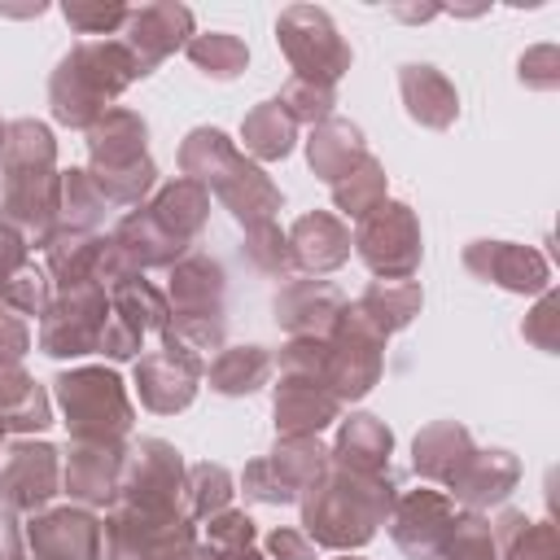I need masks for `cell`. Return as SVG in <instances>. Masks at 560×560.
Returning a JSON list of instances; mask_svg holds the SVG:
<instances>
[{
    "label": "cell",
    "mask_w": 560,
    "mask_h": 560,
    "mask_svg": "<svg viewBox=\"0 0 560 560\" xmlns=\"http://www.w3.org/2000/svg\"><path fill=\"white\" fill-rule=\"evenodd\" d=\"M201 372H206V359L197 350H188L179 341H162V350H149L136 363L140 402L149 411H179L192 402Z\"/></svg>",
    "instance_id": "4fadbf2b"
},
{
    "label": "cell",
    "mask_w": 560,
    "mask_h": 560,
    "mask_svg": "<svg viewBox=\"0 0 560 560\" xmlns=\"http://www.w3.org/2000/svg\"><path fill=\"white\" fill-rule=\"evenodd\" d=\"M26 262H31V258H26V236L0 219V284H4L13 271H22Z\"/></svg>",
    "instance_id": "60d3db41"
},
{
    "label": "cell",
    "mask_w": 560,
    "mask_h": 560,
    "mask_svg": "<svg viewBox=\"0 0 560 560\" xmlns=\"http://www.w3.org/2000/svg\"><path fill=\"white\" fill-rule=\"evenodd\" d=\"M149 127L131 109H109L101 122L88 127V158L92 179L109 197V206H136L153 188V162H149Z\"/></svg>",
    "instance_id": "8992f818"
},
{
    "label": "cell",
    "mask_w": 560,
    "mask_h": 560,
    "mask_svg": "<svg viewBox=\"0 0 560 560\" xmlns=\"http://www.w3.org/2000/svg\"><path fill=\"white\" fill-rule=\"evenodd\" d=\"M332 197H337V210L346 214V219H368L381 201H385V171H381V162L368 153L346 179H337L332 184Z\"/></svg>",
    "instance_id": "836d02e7"
},
{
    "label": "cell",
    "mask_w": 560,
    "mask_h": 560,
    "mask_svg": "<svg viewBox=\"0 0 560 560\" xmlns=\"http://www.w3.org/2000/svg\"><path fill=\"white\" fill-rule=\"evenodd\" d=\"M61 214V228H74V232H96V223H105V214L114 210L109 197L96 188V179L88 171H66L61 175V201H57Z\"/></svg>",
    "instance_id": "4dcf8cb0"
},
{
    "label": "cell",
    "mask_w": 560,
    "mask_h": 560,
    "mask_svg": "<svg viewBox=\"0 0 560 560\" xmlns=\"http://www.w3.org/2000/svg\"><path fill=\"white\" fill-rule=\"evenodd\" d=\"M464 267L499 289L512 293H547V262L542 254L512 245V241H472L464 249Z\"/></svg>",
    "instance_id": "ac0fdd59"
},
{
    "label": "cell",
    "mask_w": 560,
    "mask_h": 560,
    "mask_svg": "<svg viewBox=\"0 0 560 560\" xmlns=\"http://www.w3.org/2000/svg\"><path fill=\"white\" fill-rule=\"evenodd\" d=\"M136 79H144V70L122 39H83L52 70L48 101L57 122L92 127L114 109V96Z\"/></svg>",
    "instance_id": "3957f363"
},
{
    "label": "cell",
    "mask_w": 560,
    "mask_h": 560,
    "mask_svg": "<svg viewBox=\"0 0 560 560\" xmlns=\"http://www.w3.org/2000/svg\"><path fill=\"white\" fill-rule=\"evenodd\" d=\"M241 136H245V149H249L254 158L276 162V158H284V153L293 149L298 122H293V118H289V114H284L276 101H262V105H254V109L245 114Z\"/></svg>",
    "instance_id": "f546056e"
},
{
    "label": "cell",
    "mask_w": 560,
    "mask_h": 560,
    "mask_svg": "<svg viewBox=\"0 0 560 560\" xmlns=\"http://www.w3.org/2000/svg\"><path fill=\"white\" fill-rule=\"evenodd\" d=\"M52 385H57V398H61V411H66L74 442L122 446V438L131 433V402H127V389L114 372L74 368V372H61Z\"/></svg>",
    "instance_id": "52a82bcc"
},
{
    "label": "cell",
    "mask_w": 560,
    "mask_h": 560,
    "mask_svg": "<svg viewBox=\"0 0 560 560\" xmlns=\"http://www.w3.org/2000/svg\"><path fill=\"white\" fill-rule=\"evenodd\" d=\"M354 249H359V258L376 276H385V280H411V271L420 267V223H416L411 206L381 201L368 219H359Z\"/></svg>",
    "instance_id": "30bf717a"
},
{
    "label": "cell",
    "mask_w": 560,
    "mask_h": 560,
    "mask_svg": "<svg viewBox=\"0 0 560 560\" xmlns=\"http://www.w3.org/2000/svg\"><path fill=\"white\" fill-rule=\"evenodd\" d=\"M26 542L35 560H101L105 525L83 508L44 512L26 525Z\"/></svg>",
    "instance_id": "9a60e30c"
},
{
    "label": "cell",
    "mask_w": 560,
    "mask_h": 560,
    "mask_svg": "<svg viewBox=\"0 0 560 560\" xmlns=\"http://www.w3.org/2000/svg\"><path fill=\"white\" fill-rule=\"evenodd\" d=\"M341 560H359V556H341Z\"/></svg>",
    "instance_id": "bcb514c9"
},
{
    "label": "cell",
    "mask_w": 560,
    "mask_h": 560,
    "mask_svg": "<svg viewBox=\"0 0 560 560\" xmlns=\"http://www.w3.org/2000/svg\"><path fill=\"white\" fill-rule=\"evenodd\" d=\"M241 254L249 258V267H254L258 276H289V262H293L289 236H284L276 223L245 228V249H241Z\"/></svg>",
    "instance_id": "8d00e7d4"
},
{
    "label": "cell",
    "mask_w": 560,
    "mask_h": 560,
    "mask_svg": "<svg viewBox=\"0 0 560 560\" xmlns=\"http://www.w3.org/2000/svg\"><path fill=\"white\" fill-rule=\"evenodd\" d=\"M206 376H210V389L214 394L241 398V394H254L271 376V354L262 346H228V350L214 354V363L206 368Z\"/></svg>",
    "instance_id": "f1b7e54d"
},
{
    "label": "cell",
    "mask_w": 560,
    "mask_h": 560,
    "mask_svg": "<svg viewBox=\"0 0 560 560\" xmlns=\"http://www.w3.org/2000/svg\"><path fill=\"white\" fill-rule=\"evenodd\" d=\"M57 201H61V175H57V144L44 122L18 118L4 131L0 149V210L4 223L18 228L26 241L44 245L57 232Z\"/></svg>",
    "instance_id": "6da1fadb"
},
{
    "label": "cell",
    "mask_w": 560,
    "mask_h": 560,
    "mask_svg": "<svg viewBox=\"0 0 560 560\" xmlns=\"http://www.w3.org/2000/svg\"><path fill=\"white\" fill-rule=\"evenodd\" d=\"M389 429L376 420V416H350L337 433V446H332V464H346V468H359V472H385L389 468Z\"/></svg>",
    "instance_id": "4316f807"
},
{
    "label": "cell",
    "mask_w": 560,
    "mask_h": 560,
    "mask_svg": "<svg viewBox=\"0 0 560 560\" xmlns=\"http://www.w3.org/2000/svg\"><path fill=\"white\" fill-rule=\"evenodd\" d=\"M48 424V398L44 389L18 368L0 359V438L4 433H31Z\"/></svg>",
    "instance_id": "484cf974"
},
{
    "label": "cell",
    "mask_w": 560,
    "mask_h": 560,
    "mask_svg": "<svg viewBox=\"0 0 560 560\" xmlns=\"http://www.w3.org/2000/svg\"><path fill=\"white\" fill-rule=\"evenodd\" d=\"M276 105H280L293 122H311V127H319L324 118H332L337 92H332V88H324V83H311V79H298V74H293V79L280 88Z\"/></svg>",
    "instance_id": "d590c367"
},
{
    "label": "cell",
    "mask_w": 560,
    "mask_h": 560,
    "mask_svg": "<svg viewBox=\"0 0 560 560\" xmlns=\"http://www.w3.org/2000/svg\"><path fill=\"white\" fill-rule=\"evenodd\" d=\"M188 35H192V13L184 4H144V9H131L127 13V31L118 39L131 48V57L149 74L179 44H188Z\"/></svg>",
    "instance_id": "e0dca14e"
},
{
    "label": "cell",
    "mask_w": 560,
    "mask_h": 560,
    "mask_svg": "<svg viewBox=\"0 0 560 560\" xmlns=\"http://www.w3.org/2000/svg\"><path fill=\"white\" fill-rule=\"evenodd\" d=\"M289 254L306 271H332V267H341L350 258V228L328 210L302 214L289 228Z\"/></svg>",
    "instance_id": "7402d4cb"
},
{
    "label": "cell",
    "mask_w": 560,
    "mask_h": 560,
    "mask_svg": "<svg viewBox=\"0 0 560 560\" xmlns=\"http://www.w3.org/2000/svg\"><path fill=\"white\" fill-rule=\"evenodd\" d=\"M105 324H109V289L101 284L61 289V298L39 319V346L44 354H57V359L101 354Z\"/></svg>",
    "instance_id": "9c48e42d"
},
{
    "label": "cell",
    "mask_w": 560,
    "mask_h": 560,
    "mask_svg": "<svg viewBox=\"0 0 560 560\" xmlns=\"http://www.w3.org/2000/svg\"><path fill=\"white\" fill-rule=\"evenodd\" d=\"M324 464H328V451L315 438H284L271 455H262L245 468L241 486L258 503H293L315 486Z\"/></svg>",
    "instance_id": "8fae6325"
},
{
    "label": "cell",
    "mask_w": 560,
    "mask_h": 560,
    "mask_svg": "<svg viewBox=\"0 0 560 560\" xmlns=\"http://www.w3.org/2000/svg\"><path fill=\"white\" fill-rule=\"evenodd\" d=\"M66 22L79 31V35H114L118 26H127V13L122 4H83V0H70L66 9Z\"/></svg>",
    "instance_id": "f35d334b"
},
{
    "label": "cell",
    "mask_w": 560,
    "mask_h": 560,
    "mask_svg": "<svg viewBox=\"0 0 560 560\" xmlns=\"http://www.w3.org/2000/svg\"><path fill=\"white\" fill-rule=\"evenodd\" d=\"M350 306H354V315L363 324H372L381 337H389V332H398V328H407L416 319L420 284L416 280H372L359 293V302H350Z\"/></svg>",
    "instance_id": "d4e9b609"
},
{
    "label": "cell",
    "mask_w": 560,
    "mask_h": 560,
    "mask_svg": "<svg viewBox=\"0 0 560 560\" xmlns=\"http://www.w3.org/2000/svg\"><path fill=\"white\" fill-rule=\"evenodd\" d=\"M398 92H402V105L407 114L420 122V127H451L455 114H459V96L451 88V79L433 66H402L398 70Z\"/></svg>",
    "instance_id": "603a6c76"
},
{
    "label": "cell",
    "mask_w": 560,
    "mask_h": 560,
    "mask_svg": "<svg viewBox=\"0 0 560 560\" xmlns=\"http://www.w3.org/2000/svg\"><path fill=\"white\" fill-rule=\"evenodd\" d=\"M385 525L411 560H438L451 547V534L459 525V508L442 490H411V494L394 499V512Z\"/></svg>",
    "instance_id": "7c38bea8"
},
{
    "label": "cell",
    "mask_w": 560,
    "mask_h": 560,
    "mask_svg": "<svg viewBox=\"0 0 560 560\" xmlns=\"http://www.w3.org/2000/svg\"><path fill=\"white\" fill-rule=\"evenodd\" d=\"M18 529H13V512L0 508V560H18Z\"/></svg>",
    "instance_id": "ee69618b"
},
{
    "label": "cell",
    "mask_w": 560,
    "mask_h": 560,
    "mask_svg": "<svg viewBox=\"0 0 560 560\" xmlns=\"http://www.w3.org/2000/svg\"><path fill=\"white\" fill-rule=\"evenodd\" d=\"M276 39H280L284 57L293 61L298 79L337 88V79L350 70V48H346V39L337 35V26L324 9H311V4L284 9L280 22H276Z\"/></svg>",
    "instance_id": "ba28073f"
},
{
    "label": "cell",
    "mask_w": 560,
    "mask_h": 560,
    "mask_svg": "<svg viewBox=\"0 0 560 560\" xmlns=\"http://www.w3.org/2000/svg\"><path fill=\"white\" fill-rule=\"evenodd\" d=\"M4 131H9V122H0V149H4Z\"/></svg>",
    "instance_id": "f6af8a7d"
},
{
    "label": "cell",
    "mask_w": 560,
    "mask_h": 560,
    "mask_svg": "<svg viewBox=\"0 0 560 560\" xmlns=\"http://www.w3.org/2000/svg\"><path fill=\"white\" fill-rule=\"evenodd\" d=\"M57 481H61L57 451L48 442H18L0 464V508L35 512L57 494Z\"/></svg>",
    "instance_id": "5bb4252c"
},
{
    "label": "cell",
    "mask_w": 560,
    "mask_h": 560,
    "mask_svg": "<svg viewBox=\"0 0 560 560\" xmlns=\"http://www.w3.org/2000/svg\"><path fill=\"white\" fill-rule=\"evenodd\" d=\"M394 477L385 472H359L346 464H324V472L315 477V486L306 490L302 503V525L319 547H363L376 525L389 521L394 512Z\"/></svg>",
    "instance_id": "7a4b0ae2"
},
{
    "label": "cell",
    "mask_w": 560,
    "mask_h": 560,
    "mask_svg": "<svg viewBox=\"0 0 560 560\" xmlns=\"http://www.w3.org/2000/svg\"><path fill=\"white\" fill-rule=\"evenodd\" d=\"M188 61L210 79H236L249 61V48L228 31H206L188 39Z\"/></svg>",
    "instance_id": "e575fe53"
},
{
    "label": "cell",
    "mask_w": 560,
    "mask_h": 560,
    "mask_svg": "<svg viewBox=\"0 0 560 560\" xmlns=\"http://www.w3.org/2000/svg\"><path fill=\"white\" fill-rule=\"evenodd\" d=\"M267 551H271V560H315V547L298 529H276L267 538Z\"/></svg>",
    "instance_id": "b9f144b4"
},
{
    "label": "cell",
    "mask_w": 560,
    "mask_h": 560,
    "mask_svg": "<svg viewBox=\"0 0 560 560\" xmlns=\"http://www.w3.org/2000/svg\"><path fill=\"white\" fill-rule=\"evenodd\" d=\"M551 328H556V302H551V293H547V298L538 302V311L525 319V337H529L534 346L551 350V346H556V332H551Z\"/></svg>",
    "instance_id": "7bdbcfd3"
},
{
    "label": "cell",
    "mask_w": 560,
    "mask_h": 560,
    "mask_svg": "<svg viewBox=\"0 0 560 560\" xmlns=\"http://www.w3.org/2000/svg\"><path fill=\"white\" fill-rule=\"evenodd\" d=\"M122 446H105V442H74L70 446V459H66V494L88 503V508H101V503H114L118 494V477H122Z\"/></svg>",
    "instance_id": "d6986e66"
},
{
    "label": "cell",
    "mask_w": 560,
    "mask_h": 560,
    "mask_svg": "<svg viewBox=\"0 0 560 560\" xmlns=\"http://www.w3.org/2000/svg\"><path fill=\"white\" fill-rule=\"evenodd\" d=\"M306 158H311V171L324 179V184H337L346 179L363 158H368V144H363V131L346 118H324L319 127H311V140H306Z\"/></svg>",
    "instance_id": "cb8c5ba5"
},
{
    "label": "cell",
    "mask_w": 560,
    "mask_h": 560,
    "mask_svg": "<svg viewBox=\"0 0 560 560\" xmlns=\"http://www.w3.org/2000/svg\"><path fill=\"white\" fill-rule=\"evenodd\" d=\"M556 61H560L556 44H538V48H529V52L521 57V83H529V88H556V83H560Z\"/></svg>",
    "instance_id": "ab89813d"
},
{
    "label": "cell",
    "mask_w": 560,
    "mask_h": 560,
    "mask_svg": "<svg viewBox=\"0 0 560 560\" xmlns=\"http://www.w3.org/2000/svg\"><path fill=\"white\" fill-rule=\"evenodd\" d=\"M472 442H468V429H459L455 420H442V424H429L420 438H416V472L424 481H451L455 468L468 459Z\"/></svg>",
    "instance_id": "83f0119b"
},
{
    "label": "cell",
    "mask_w": 560,
    "mask_h": 560,
    "mask_svg": "<svg viewBox=\"0 0 560 560\" xmlns=\"http://www.w3.org/2000/svg\"><path fill=\"white\" fill-rule=\"evenodd\" d=\"M0 293H4V306H13L18 315H44V311L52 306L48 271L35 267V262H26L22 271H13V276L0 284Z\"/></svg>",
    "instance_id": "74e56055"
},
{
    "label": "cell",
    "mask_w": 560,
    "mask_h": 560,
    "mask_svg": "<svg viewBox=\"0 0 560 560\" xmlns=\"http://www.w3.org/2000/svg\"><path fill=\"white\" fill-rule=\"evenodd\" d=\"M494 542L503 560H556V529L547 521H525L508 512L494 525Z\"/></svg>",
    "instance_id": "1f68e13d"
},
{
    "label": "cell",
    "mask_w": 560,
    "mask_h": 560,
    "mask_svg": "<svg viewBox=\"0 0 560 560\" xmlns=\"http://www.w3.org/2000/svg\"><path fill=\"white\" fill-rule=\"evenodd\" d=\"M521 477V464L508 455V451H468V459L455 468V477L446 481L451 486V499L455 503H468V508H494L512 494Z\"/></svg>",
    "instance_id": "44dd1931"
},
{
    "label": "cell",
    "mask_w": 560,
    "mask_h": 560,
    "mask_svg": "<svg viewBox=\"0 0 560 560\" xmlns=\"http://www.w3.org/2000/svg\"><path fill=\"white\" fill-rule=\"evenodd\" d=\"M179 166L188 179H197L201 188H210L245 228L271 223V214L280 210V188L254 166L245 162L232 140L214 127H197L184 149H179Z\"/></svg>",
    "instance_id": "277c9868"
},
{
    "label": "cell",
    "mask_w": 560,
    "mask_h": 560,
    "mask_svg": "<svg viewBox=\"0 0 560 560\" xmlns=\"http://www.w3.org/2000/svg\"><path fill=\"white\" fill-rule=\"evenodd\" d=\"M232 499V477L228 468L219 464H192L188 477H184V494H179V508L188 521H210L214 512H223Z\"/></svg>",
    "instance_id": "d6a6232c"
},
{
    "label": "cell",
    "mask_w": 560,
    "mask_h": 560,
    "mask_svg": "<svg viewBox=\"0 0 560 560\" xmlns=\"http://www.w3.org/2000/svg\"><path fill=\"white\" fill-rule=\"evenodd\" d=\"M341 293L328 280H289L276 293V324H284L293 337H328V328L341 315Z\"/></svg>",
    "instance_id": "ffe728a7"
},
{
    "label": "cell",
    "mask_w": 560,
    "mask_h": 560,
    "mask_svg": "<svg viewBox=\"0 0 560 560\" xmlns=\"http://www.w3.org/2000/svg\"><path fill=\"white\" fill-rule=\"evenodd\" d=\"M341 416V402L315 372H284L276 385V433L280 438H315L324 424Z\"/></svg>",
    "instance_id": "2e32d148"
},
{
    "label": "cell",
    "mask_w": 560,
    "mask_h": 560,
    "mask_svg": "<svg viewBox=\"0 0 560 560\" xmlns=\"http://www.w3.org/2000/svg\"><path fill=\"white\" fill-rule=\"evenodd\" d=\"M171 311H166V341H179L188 350H223V267L210 254L188 249L179 262H171Z\"/></svg>",
    "instance_id": "5b68a950"
}]
</instances>
